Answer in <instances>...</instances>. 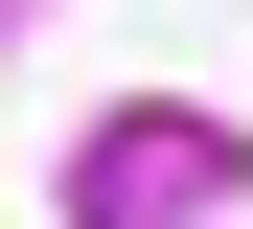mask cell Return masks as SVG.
Returning <instances> with one entry per match:
<instances>
[{
  "label": "cell",
  "instance_id": "cell-1",
  "mask_svg": "<svg viewBox=\"0 0 253 229\" xmlns=\"http://www.w3.org/2000/svg\"><path fill=\"white\" fill-rule=\"evenodd\" d=\"M230 183V137H184V115H115L92 137V229H161V206H207Z\"/></svg>",
  "mask_w": 253,
  "mask_h": 229
}]
</instances>
